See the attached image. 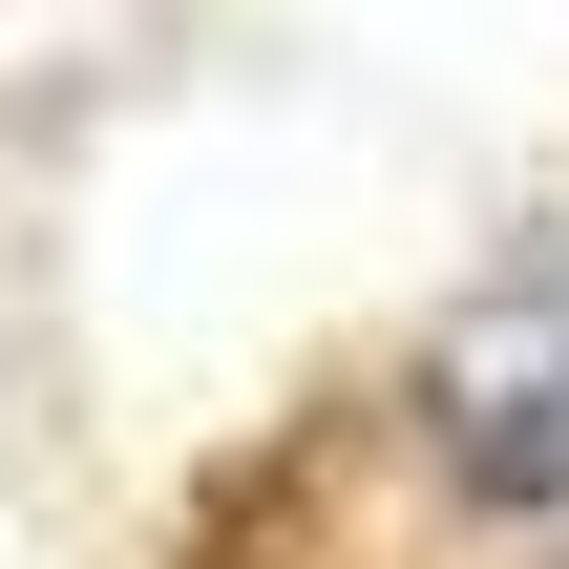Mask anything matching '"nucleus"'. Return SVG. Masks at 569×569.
Wrapping results in <instances>:
<instances>
[{"label": "nucleus", "instance_id": "nucleus-1", "mask_svg": "<svg viewBox=\"0 0 569 569\" xmlns=\"http://www.w3.org/2000/svg\"><path fill=\"white\" fill-rule=\"evenodd\" d=\"M422 443H443L486 507L569 528V274H507V296L422 359Z\"/></svg>", "mask_w": 569, "mask_h": 569}]
</instances>
